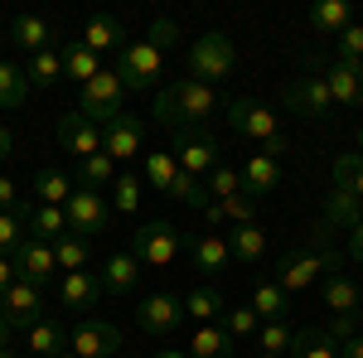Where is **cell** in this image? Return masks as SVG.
<instances>
[{"instance_id":"obj_62","label":"cell","mask_w":363,"mask_h":358,"mask_svg":"<svg viewBox=\"0 0 363 358\" xmlns=\"http://www.w3.org/2000/svg\"><path fill=\"white\" fill-rule=\"evenodd\" d=\"M359 320H363V305H359Z\"/></svg>"},{"instance_id":"obj_41","label":"cell","mask_w":363,"mask_h":358,"mask_svg":"<svg viewBox=\"0 0 363 358\" xmlns=\"http://www.w3.org/2000/svg\"><path fill=\"white\" fill-rule=\"evenodd\" d=\"M330 174H335V189H349L354 198H363V155H335Z\"/></svg>"},{"instance_id":"obj_57","label":"cell","mask_w":363,"mask_h":358,"mask_svg":"<svg viewBox=\"0 0 363 358\" xmlns=\"http://www.w3.org/2000/svg\"><path fill=\"white\" fill-rule=\"evenodd\" d=\"M150 358H189L184 349H160V354H150Z\"/></svg>"},{"instance_id":"obj_23","label":"cell","mask_w":363,"mask_h":358,"mask_svg":"<svg viewBox=\"0 0 363 358\" xmlns=\"http://www.w3.org/2000/svg\"><path fill=\"white\" fill-rule=\"evenodd\" d=\"M83 44L92 49V54H121L126 44H131V34H126V25L121 20H112V15H92L87 20V29H83Z\"/></svg>"},{"instance_id":"obj_51","label":"cell","mask_w":363,"mask_h":358,"mask_svg":"<svg viewBox=\"0 0 363 358\" xmlns=\"http://www.w3.org/2000/svg\"><path fill=\"white\" fill-rule=\"evenodd\" d=\"M15 281H20V272H15V257H0V296H5Z\"/></svg>"},{"instance_id":"obj_45","label":"cell","mask_w":363,"mask_h":358,"mask_svg":"<svg viewBox=\"0 0 363 358\" xmlns=\"http://www.w3.org/2000/svg\"><path fill=\"white\" fill-rule=\"evenodd\" d=\"M223 330L233 334V339H252V334L262 330V315H257L252 305H242V310H223Z\"/></svg>"},{"instance_id":"obj_31","label":"cell","mask_w":363,"mask_h":358,"mask_svg":"<svg viewBox=\"0 0 363 358\" xmlns=\"http://www.w3.org/2000/svg\"><path fill=\"white\" fill-rule=\"evenodd\" d=\"M68 339H73V330H63L58 320H44V325L29 330V354L34 358H58V354H68Z\"/></svg>"},{"instance_id":"obj_43","label":"cell","mask_w":363,"mask_h":358,"mask_svg":"<svg viewBox=\"0 0 363 358\" xmlns=\"http://www.w3.org/2000/svg\"><path fill=\"white\" fill-rule=\"evenodd\" d=\"M25 237H29L25 213H0V257H15Z\"/></svg>"},{"instance_id":"obj_46","label":"cell","mask_w":363,"mask_h":358,"mask_svg":"<svg viewBox=\"0 0 363 358\" xmlns=\"http://www.w3.org/2000/svg\"><path fill=\"white\" fill-rule=\"evenodd\" d=\"M112 208H121V213H136V208H140V174H116Z\"/></svg>"},{"instance_id":"obj_16","label":"cell","mask_w":363,"mask_h":358,"mask_svg":"<svg viewBox=\"0 0 363 358\" xmlns=\"http://www.w3.org/2000/svg\"><path fill=\"white\" fill-rule=\"evenodd\" d=\"M325 83L335 92V107H349V111L363 107V63H344V58L325 63Z\"/></svg>"},{"instance_id":"obj_30","label":"cell","mask_w":363,"mask_h":358,"mask_svg":"<svg viewBox=\"0 0 363 358\" xmlns=\"http://www.w3.org/2000/svg\"><path fill=\"white\" fill-rule=\"evenodd\" d=\"M306 20H310L315 34H344V29L354 25V10H349L344 0H315Z\"/></svg>"},{"instance_id":"obj_56","label":"cell","mask_w":363,"mask_h":358,"mask_svg":"<svg viewBox=\"0 0 363 358\" xmlns=\"http://www.w3.org/2000/svg\"><path fill=\"white\" fill-rule=\"evenodd\" d=\"M203 213H208V223H213V228H218V223L228 218V213H223V203H208V208H203Z\"/></svg>"},{"instance_id":"obj_48","label":"cell","mask_w":363,"mask_h":358,"mask_svg":"<svg viewBox=\"0 0 363 358\" xmlns=\"http://www.w3.org/2000/svg\"><path fill=\"white\" fill-rule=\"evenodd\" d=\"M223 213L233 218V228H238V223H257V198L233 194V198H223Z\"/></svg>"},{"instance_id":"obj_12","label":"cell","mask_w":363,"mask_h":358,"mask_svg":"<svg viewBox=\"0 0 363 358\" xmlns=\"http://www.w3.org/2000/svg\"><path fill=\"white\" fill-rule=\"evenodd\" d=\"M0 315L10 320V330H34V325H44V291L39 286H29V281H15L5 296H0Z\"/></svg>"},{"instance_id":"obj_6","label":"cell","mask_w":363,"mask_h":358,"mask_svg":"<svg viewBox=\"0 0 363 358\" xmlns=\"http://www.w3.org/2000/svg\"><path fill=\"white\" fill-rule=\"evenodd\" d=\"M78 111H83L87 121H97V126H107V121H116V116L126 111V87H121V78H116V68H102V73L83 87Z\"/></svg>"},{"instance_id":"obj_21","label":"cell","mask_w":363,"mask_h":358,"mask_svg":"<svg viewBox=\"0 0 363 358\" xmlns=\"http://www.w3.org/2000/svg\"><path fill=\"white\" fill-rule=\"evenodd\" d=\"M189 257H194V272H203V276H223L233 267V252H228L223 233H199L189 242Z\"/></svg>"},{"instance_id":"obj_61","label":"cell","mask_w":363,"mask_h":358,"mask_svg":"<svg viewBox=\"0 0 363 358\" xmlns=\"http://www.w3.org/2000/svg\"><path fill=\"white\" fill-rule=\"evenodd\" d=\"M116 358H140V354H116Z\"/></svg>"},{"instance_id":"obj_55","label":"cell","mask_w":363,"mask_h":358,"mask_svg":"<svg viewBox=\"0 0 363 358\" xmlns=\"http://www.w3.org/2000/svg\"><path fill=\"white\" fill-rule=\"evenodd\" d=\"M10 344H15V330H10V320L0 315V349H10Z\"/></svg>"},{"instance_id":"obj_14","label":"cell","mask_w":363,"mask_h":358,"mask_svg":"<svg viewBox=\"0 0 363 358\" xmlns=\"http://www.w3.org/2000/svg\"><path fill=\"white\" fill-rule=\"evenodd\" d=\"M54 136H58V145H68L78 160L102 155V126H97V121H87L83 111H63V116L54 121Z\"/></svg>"},{"instance_id":"obj_28","label":"cell","mask_w":363,"mask_h":358,"mask_svg":"<svg viewBox=\"0 0 363 358\" xmlns=\"http://www.w3.org/2000/svg\"><path fill=\"white\" fill-rule=\"evenodd\" d=\"M140 281V262L131 252H112L107 257V267H102V286H107V296H131Z\"/></svg>"},{"instance_id":"obj_19","label":"cell","mask_w":363,"mask_h":358,"mask_svg":"<svg viewBox=\"0 0 363 358\" xmlns=\"http://www.w3.org/2000/svg\"><path fill=\"white\" fill-rule=\"evenodd\" d=\"M359 305H363V291L349 272L325 276V310H330L335 320H359Z\"/></svg>"},{"instance_id":"obj_33","label":"cell","mask_w":363,"mask_h":358,"mask_svg":"<svg viewBox=\"0 0 363 358\" xmlns=\"http://www.w3.org/2000/svg\"><path fill=\"white\" fill-rule=\"evenodd\" d=\"M25 102H29L25 68H15V63H5V58H0V111H20Z\"/></svg>"},{"instance_id":"obj_38","label":"cell","mask_w":363,"mask_h":358,"mask_svg":"<svg viewBox=\"0 0 363 358\" xmlns=\"http://www.w3.org/2000/svg\"><path fill=\"white\" fill-rule=\"evenodd\" d=\"M252 310L262 315V325L286 320V291H281L277 281H262V286H257V296H252Z\"/></svg>"},{"instance_id":"obj_5","label":"cell","mask_w":363,"mask_h":358,"mask_svg":"<svg viewBox=\"0 0 363 358\" xmlns=\"http://www.w3.org/2000/svg\"><path fill=\"white\" fill-rule=\"evenodd\" d=\"M116 78L131 92H150V87L165 78V49L150 44V39H131L121 54H116Z\"/></svg>"},{"instance_id":"obj_10","label":"cell","mask_w":363,"mask_h":358,"mask_svg":"<svg viewBox=\"0 0 363 358\" xmlns=\"http://www.w3.org/2000/svg\"><path fill=\"white\" fill-rule=\"evenodd\" d=\"M286 107L296 116H306V121H325L335 111V92L325 83V73H301L296 83L286 87Z\"/></svg>"},{"instance_id":"obj_50","label":"cell","mask_w":363,"mask_h":358,"mask_svg":"<svg viewBox=\"0 0 363 358\" xmlns=\"http://www.w3.org/2000/svg\"><path fill=\"white\" fill-rule=\"evenodd\" d=\"M145 39H150V44H160V49H174V39H179V25H174V20H155Z\"/></svg>"},{"instance_id":"obj_54","label":"cell","mask_w":363,"mask_h":358,"mask_svg":"<svg viewBox=\"0 0 363 358\" xmlns=\"http://www.w3.org/2000/svg\"><path fill=\"white\" fill-rule=\"evenodd\" d=\"M15 155V136H10V126H0V160H10Z\"/></svg>"},{"instance_id":"obj_13","label":"cell","mask_w":363,"mask_h":358,"mask_svg":"<svg viewBox=\"0 0 363 358\" xmlns=\"http://www.w3.org/2000/svg\"><path fill=\"white\" fill-rule=\"evenodd\" d=\"M68 349H73L78 358H116L121 354V330L107 325V320H78Z\"/></svg>"},{"instance_id":"obj_42","label":"cell","mask_w":363,"mask_h":358,"mask_svg":"<svg viewBox=\"0 0 363 358\" xmlns=\"http://www.w3.org/2000/svg\"><path fill=\"white\" fill-rule=\"evenodd\" d=\"M203 184H208V198H213V203H223V198H233V194H242V169L218 165Z\"/></svg>"},{"instance_id":"obj_18","label":"cell","mask_w":363,"mask_h":358,"mask_svg":"<svg viewBox=\"0 0 363 358\" xmlns=\"http://www.w3.org/2000/svg\"><path fill=\"white\" fill-rule=\"evenodd\" d=\"M140 140H145V126H140L136 116H126V111L102 126V150H107L112 160H131V155H140Z\"/></svg>"},{"instance_id":"obj_36","label":"cell","mask_w":363,"mask_h":358,"mask_svg":"<svg viewBox=\"0 0 363 358\" xmlns=\"http://www.w3.org/2000/svg\"><path fill=\"white\" fill-rule=\"evenodd\" d=\"M78 179H83V189H112L116 184V160L102 150V155H87V160H78Z\"/></svg>"},{"instance_id":"obj_3","label":"cell","mask_w":363,"mask_h":358,"mask_svg":"<svg viewBox=\"0 0 363 358\" xmlns=\"http://www.w3.org/2000/svg\"><path fill=\"white\" fill-rule=\"evenodd\" d=\"M223 111H228V126H233L238 136L262 140V150H267V155H286L281 121H277V111L267 107V102H257V97H233Z\"/></svg>"},{"instance_id":"obj_59","label":"cell","mask_w":363,"mask_h":358,"mask_svg":"<svg viewBox=\"0 0 363 358\" xmlns=\"http://www.w3.org/2000/svg\"><path fill=\"white\" fill-rule=\"evenodd\" d=\"M257 358H286V354H257Z\"/></svg>"},{"instance_id":"obj_39","label":"cell","mask_w":363,"mask_h":358,"mask_svg":"<svg viewBox=\"0 0 363 358\" xmlns=\"http://www.w3.org/2000/svg\"><path fill=\"white\" fill-rule=\"evenodd\" d=\"M174 174H179V160H174L169 150H150V155H145V184H150V189L169 194Z\"/></svg>"},{"instance_id":"obj_25","label":"cell","mask_w":363,"mask_h":358,"mask_svg":"<svg viewBox=\"0 0 363 358\" xmlns=\"http://www.w3.org/2000/svg\"><path fill=\"white\" fill-rule=\"evenodd\" d=\"M223 310H228L223 291H218L213 281H199L194 291L184 296V315H189L194 325H218V320H223Z\"/></svg>"},{"instance_id":"obj_7","label":"cell","mask_w":363,"mask_h":358,"mask_svg":"<svg viewBox=\"0 0 363 358\" xmlns=\"http://www.w3.org/2000/svg\"><path fill=\"white\" fill-rule=\"evenodd\" d=\"M63 213H68V233H78V237H102L107 228H112V203L102 198L97 189H73V198L63 203Z\"/></svg>"},{"instance_id":"obj_34","label":"cell","mask_w":363,"mask_h":358,"mask_svg":"<svg viewBox=\"0 0 363 358\" xmlns=\"http://www.w3.org/2000/svg\"><path fill=\"white\" fill-rule=\"evenodd\" d=\"M34 198H39V203L63 208V203L73 198V179H68L63 169H39V174H34Z\"/></svg>"},{"instance_id":"obj_49","label":"cell","mask_w":363,"mask_h":358,"mask_svg":"<svg viewBox=\"0 0 363 358\" xmlns=\"http://www.w3.org/2000/svg\"><path fill=\"white\" fill-rule=\"evenodd\" d=\"M29 208H34V203L15 189V179H5V174H0V213H29Z\"/></svg>"},{"instance_id":"obj_60","label":"cell","mask_w":363,"mask_h":358,"mask_svg":"<svg viewBox=\"0 0 363 358\" xmlns=\"http://www.w3.org/2000/svg\"><path fill=\"white\" fill-rule=\"evenodd\" d=\"M58 358H78V354H73V349H68V354H58Z\"/></svg>"},{"instance_id":"obj_44","label":"cell","mask_w":363,"mask_h":358,"mask_svg":"<svg viewBox=\"0 0 363 358\" xmlns=\"http://www.w3.org/2000/svg\"><path fill=\"white\" fill-rule=\"evenodd\" d=\"M257 344H262V354H291V344H296V330L286 325V320H277V325H262L257 330Z\"/></svg>"},{"instance_id":"obj_24","label":"cell","mask_w":363,"mask_h":358,"mask_svg":"<svg viewBox=\"0 0 363 358\" xmlns=\"http://www.w3.org/2000/svg\"><path fill=\"white\" fill-rule=\"evenodd\" d=\"M10 39H15V49H25L29 58L44 54V49H54L58 29L49 25V20H39V15H20L15 25H10Z\"/></svg>"},{"instance_id":"obj_52","label":"cell","mask_w":363,"mask_h":358,"mask_svg":"<svg viewBox=\"0 0 363 358\" xmlns=\"http://www.w3.org/2000/svg\"><path fill=\"white\" fill-rule=\"evenodd\" d=\"M349 262H359V267H363V223L349 233Z\"/></svg>"},{"instance_id":"obj_53","label":"cell","mask_w":363,"mask_h":358,"mask_svg":"<svg viewBox=\"0 0 363 358\" xmlns=\"http://www.w3.org/2000/svg\"><path fill=\"white\" fill-rule=\"evenodd\" d=\"M339 358H363V334L344 339V344H339Z\"/></svg>"},{"instance_id":"obj_1","label":"cell","mask_w":363,"mask_h":358,"mask_svg":"<svg viewBox=\"0 0 363 358\" xmlns=\"http://www.w3.org/2000/svg\"><path fill=\"white\" fill-rule=\"evenodd\" d=\"M335 272H344V252L335 247V233L325 223H315L306 247L286 252L277 262V286L291 296V291H306V286H315V281H325V276H335Z\"/></svg>"},{"instance_id":"obj_2","label":"cell","mask_w":363,"mask_h":358,"mask_svg":"<svg viewBox=\"0 0 363 358\" xmlns=\"http://www.w3.org/2000/svg\"><path fill=\"white\" fill-rule=\"evenodd\" d=\"M228 102H218V92L208 83H194V78H179L155 92V121L165 131H203Z\"/></svg>"},{"instance_id":"obj_9","label":"cell","mask_w":363,"mask_h":358,"mask_svg":"<svg viewBox=\"0 0 363 358\" xmlns=\"http://www.w3.org/2000/svg\"><path fill=\"white\" fill-rule=\"evenodd\" d=\"M179 247H184V237H179L174 223H145L131 237V257H136L140 267H169L179 257Z\"/></svg>"},{"instance_id":"obj_20","label":"cell","mask_w":363,"mask_h":358,"mask_svg":"<svg viewBox=\"0 0 363 358\" xmlns=\"http://www.w3.org/2000/svg\"><path fill=\"white\" fill-rule=\"evenodd\" d=\"M281 189V160L277 155H247V165H242V194L247 198H267V194Z\"/></svg>"},{"instance_id":"obj_37","label":"cell","mask_w":363,"mask_h":358,"mask_svg":"<svg viewBox=\"0 0 363 358\" xmlns=\"http://www.w3.org/2000/svg\"><path fill=\"white\" fill-rule=\"evenodd\" d=\"M63 73H68V78H78V83L87 87L97 73H102V63H97V54H92L87 44H68V49H63Z\"/></svg>"},{"instance_id":"obj_32","label":"cell","mask_w":363,"mask_h":358,"mask_svg":"<svg viewBox=\"0 0 363 358\" xmlns=\"http://www.w3.org/2000/svg\"><path fill=\"white\" fill-rule=\"evenodd\" d=\"M291 358H339V339L320 325L310 330H296V344H291Z\"/></svg>"},{"instance_id":"obj_17","label":"cell","mask_w":363,"mask_h":358,"mask_svg":"<svg viewBox=\"0 0 363 358\" xmlns=\"http://www.w3.org/2000/svg\"><path fill=\"white\" fill-rule=\"evenodd\" d=\"M102 296H107V286L92 272H63V281H58V305L63 310H97Z\"/></svg>"},{"instance_id":"obj_8","label":"cell","mask_w":363,"mask_h":358,"mask_svg":"<svg viewBox=\"0 0 363 358\" xmlns=\"http://www.w3.org/2000/svg\"><path fill=\"white\" fill-rule=\"evenodd\" d=\"M174 160L179 169H189L194 179H208L213 169L223 165V145L213 140V131H174Z\"/></svg>"},{"instance_id":"obj_27","label":"cell","mask_w":363,"mask_h":358,"mask_svg":"<svg viewBox=\"0 0 363 358\" xmlns=\"http://www.w3.org/2000/svg\"><path fill=\"white\" fill-rule=\"evenodd\" d=\"M25 228H29V237H39V242L54 247L58 237H68V213L54 208V203H34V208L25 213Z\"/></svg>"},{"instance_id":"obj_11","label":"cell","mask_w":363,"mask_h":358,"mask_svg":"<svg viewBox=\"0 0 363 358\" xmlns=\"http://www.w3.org/2000/svg\"><path fill=\"white\" fill-rule=\"evenodd\" d=\"M136 320H140V330L150 334V339H169V334L189 320V315H184V296H174V291H155V296L140 301Z\"/></svg>"},{"instance_id":"obj_35","label":"cell","mask_w":363,"mask_h":358,"mask_svg":"<svg viewBox=\"0 0 363 358\" xmlns=\"http://www.w3.org/2000/svg\"><path fill=\"white\" fill-rule=\"evenodd\" d=\"M54 262H58V272H87V262H92V242L78 237V233H68V237H58V242H54Z\"/></svg>"},{"instance_id":"obj_4","label":"cell","mask_w":363,"mask_h":358,"mask_svg":"<svg viewBox=\"0 0 363 358\" xmlns=\"http://www.w3.org/2000/svg\"><path fill=\"white\" fill-rule=\"evenodd\" d=\"M233 68H238V49H233V39H228L223 29H208L203 39L189 44V78L194 83H223L233 78Z\"/></svg>"},{"instance_id":"obj_15","label":"cell","mask_w":363,"mask_h":358,"mask_svg":"<svg viewBox=\"0 0 363 358\" xmlns=\"http://www.w3.org/2000/svg\"><path fill=\"white\" fill-rule=\"evenodd\" d=\"M15 272H20V281H29V286H54V272H58V262H54V247L49 242H39V237H25L20 242V252H15Z\"/></svg>"},{"instance_id":"obj_29","label":"cell","mask_w":363,"mask_h":358,"mask_svg":"<svg viewBox=\"0 0 363 358\" xmlns=\"http://www.w3.org/2000/svg\"><path fill=\"white\" fill-rule=\"evenodd\" d=\"M233 334L223 330V325H199L194 334H189V358H233Z\"/></svg>"},{"instance_id":"obj_58","label":"cell","mask_w":363,"mask_h":358,"mask_svg":"<svg viewBox=\"0 0 363 358\" xmlns=\"http://www.w3.org/2000/svg\"><path fill=\"white\" fill-rule=\"evenodd\" d=\"M354 140H359V155H363V126H359V131H354Z\"/></svg>"},{"instance_id":"obj_22","label":"cell","mask_w":363,"mask_h":358,"mask_svg":"<svg viewBox=\"0 0 363 358\" xmlns=\"http://www.w3.org/2000/svg\"><path fill=\"white\" fill-rule=\"evenodd\" d=\"M320 223H325L330 233H354L363 223V198H354L349 189H330L325 194V218Z\"/></svg>"},{"instance_id":"obj_40","label":"cell","mask_w":363,"mask_h":358,"mask_svg":"<svg viewBox=\"0 0 363 358\" xmlns=\"http://www.w3.org/2000/svg\"><path fill=\"white\" fill-rule=\"evenodd\" d=\"M25 78H29V87H54L58 78H63V54H54V49L34 54L29 68H25Z\"/></svg>"},{"instance_id":"obj_47","label":"cell","mask_w":363,"mask_h":358,"mask_svg":"<svg viewBox=\"0 0 363 358\" xmlns=\"http://www.w3.org/2000/svg\"><path fill=\"white\" fill-rule=\"evenodd\" d=\"M335 44H339L335 58H344V63H363V25H349Z\"/></svg>"},{"instance_id":"obj_26","label":"cell","mask_w":363,"mask_h":358,"mask_svg":"<svg viewBox=\"0 0 363 358\" xmlns=\"http://www.w3.org/2000/svg\"><path fill=\"white\" fill-rule=\"evenodd\" d=\"M228 252H233V262L257 267V262L267 257V233H262V223H238V228L228 233Z\"/></svg>"}]
</instances>
